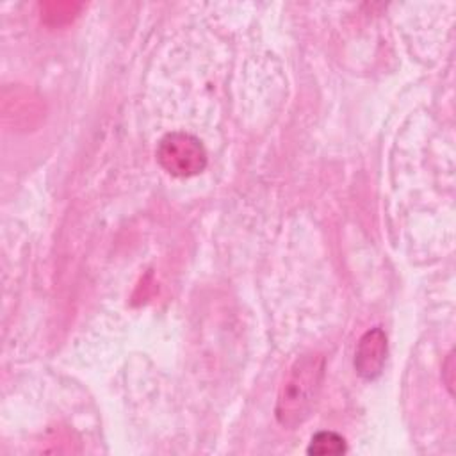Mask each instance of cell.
Masks as SVG:
<instances>
[{
	"mask_svg": "<svg viewBox=\"0 0 456 456\" xmlns=\"http://www.w3.org/2000/svg\"><path fill=\"white\" fill-rule=\"evenodd\" d=\"M324 376V358L317 353L301 354L289 369L276 399V420L287 429L303 424L319 397Z\"/></svg>",
	"mask_w": 456,
	"mask_h": 456,
	"instance_id": "6da1fadb",
	"label": "cell"
},
{
	"mask_svg": "<svg viewBox=\"0 0 456 456\" xmlns=\"http://www.w3.org/2000/svg\"><path fill=\"white\" fill-rule=\"evenodd\" d=\"M160 167L176 178L200 175L207 167V150L201 141L187 132H169L155 150Z\"/></svg>",
	"mask_w": 456,
	"mask_h": 456,
	"instance_id": "7a4b0ae2",
	"label": "cell"
},
{
	"mask_svg": "<svg viewBox=\"0 0 456 456\" xmlns=\"http://www.w3.org/2000/svg\"><path fill=\"white\" fill-rule=\"evenodd\" d=\"M387 360V335L381 328L365 331L354 351V370L363 379H376Z\"/></svg>",
	"mask_w": 456,
	"mask_h": 456,
	"instance_id": "3957f363",
	"label": "cell"
},
{
	"mask_svg": "<svg viewBox=\"0 0 456 456\" xmlns=\"http://www.w3.org/2000/svg\"><path fill=\"white\" fill-rule=\"evenodd\" d=\"M347 451V444L342 435L335 431H319L312 436L306 452L314 456H338Z\"/></svg>",
	"mask_w": 456,
	"mask_h": 456,
	"instance_id": "277c9868",
	"label": "cell"
}]
</instances>
